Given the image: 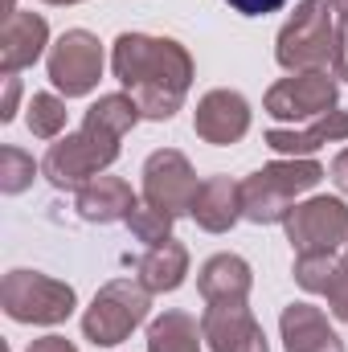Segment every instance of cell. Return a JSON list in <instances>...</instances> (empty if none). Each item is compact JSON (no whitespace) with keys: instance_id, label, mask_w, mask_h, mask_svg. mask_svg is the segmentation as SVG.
Masks as SVG:
<instances>
[{"instance_id":"obj_9","label":"cell","mask_w":348,"mask_h":352,"mask_svg":"<svg viewBox=\"0 0 348 352\" xmlns=\"http://www.w3.org/2000/svg\"><path fill=\"white\" fill-rule=\"evenodd\" d=\"M295 254H332L348 246V205L340 197H307L283 221Z\"/></svg>"},{"instance_id":"obj_4","label":"cell","mask_w":348,"mask_h":352,"mask_svg":"<svg viewBox=\"0 0 348 352\" xmlns=\"http://www.w3.org/2000/svg\"><path fill=\"white\" fill-rule=\"evenodd\" d=\"M324 176V164L312 156H283L274 164H262L242 180V217L254 226H283L299 205L295 197L312 192Z\"/></svg>"},{"instance_id":"obj_1","label":"cell","mask_w":348,"mask_h":352,"mask_svg":"<svg viewBox=\"0 0 348 352\" xmlns=\"http://www.w3.org/2000/svg\"><path fill=\"white\" fill-rule=\"evenodd\" d=\"M140 102L127 94V90H115V94H98L83 115V127L74 135H58L50 144V152L41 156V176L54 184V188H83L94 176H102L115 160H119V148H123V135L140 123Z\"/></svg>"},{"instance_id":"obj_16","label":"cell","mask_w":348,"mask_h":352,"mask_svg":"<svg viewBox=\"0 0 348 352\" xmlns=\"http://www.w3.org/2000/svg\"><path fill=\"white\" fill-rule=\"evenodd\" d=\"M135 192L123 176H94L90 184L78 188L74 197V209L78 217L90 221V226H115V221H127L135 213Z\"/></svg>"},{"instance_id":"obj_23","label":"cell","mask_w":348,"mask_h":352,"mask_svg":"<svg viewBox=\"0 0 348 352\" xmlns=\"http://www.w3.org/2000/svg\"><path fill=\"white\" fill-rule=\"evenodd\" d=\"M173 226H176V217H168L164 209H156V205H135V213L127 217V230H131V238L135 242H144L148 250L152 246H160V242H168L173 238Z\"/></svg>"},{"instance_id":"obj_27","label":"cell","mask_w":348,"mask_h":352,"mask_svg":"<svg viewBox=\"0 0 348 352\" xmlns=\"http://www.w3.org/2000/svg\"><path fill=\"white\" fill-rule=\"evenodd\" d=\"M226 4L242 16H266V12H279L287 0H226Z\"/></svg>"},{"instance_id":"obj_3","label":"cell","mask_w":348,"mask_h":352,"mask_svg":"<svg viewBox=\"0 0 348 352\" xmlns=\"http://www.w3.org/2000/svg\"><path fill=\"white\" fill-rule=\"evenodd\" d=\"M274 62L291 74L324 70L340 78V29L332 0H299L274 37Z\"/></svg>"},{"instance_id":"obj_29","label":"cell","mask_w":348,"mask_h":352,"mask_svg":"<svg viewBox=\"0 0 348 352\" xmlns=\"http://www.w3.org/2000/svg\"><path fill=\"white\" fill-rule=\"evenodd\" d=\"M328 173H332V184H336V188L348 197V148H340V152H336V160H332V168H328Z\"/></svg>"},{"instance_id":"obj_20","label":"cell","mask_w":348,"mask_h":352,"mask_svg":"<svg viewBox=\"0 0 348 352\" xmlns=\"http://www.w3.org/2000/svg\"><path fill=\"white\" fill-rule=\"evenodd\" d=\"M201 344H205L201 324L180 307L160 311L148 324V352H201Z\"/></svg>"},{"instance_id":"obj_15","label":"cell","mask_w":348,"mask_h":352,"mask_svg":"<svg viewBox=\"0 0 348 352\" xmlns=\"http://www.w3.org/2000/svg\"><path fill=\"white\" fill-rule=\"evenodd\" d=\"M188 217L205 234H230L242 221V180H234V176H205Z\"/></svg>"},{"instance_id":"obj_19","label":"cell","mask_w":348,"mask_h":352,"mask_svg":"<svg viewBox=\"0 0 348 352\" xmlns=\"http://www.w3.org/2000/svg\"><path fill=\"white\" fill-rule=\"evenodd\" d=\"M135 278L152 291V295H164V291H176L184 278H188V250H184V242H160V246H152L140 263H135Z\"/></svg>"},{"instance_id":"obj_18","label":"cell","mask_w":348,"mask_h":352,"mask_svg":"<svg viewBox=\"0 0 348 352\" xmlns=\"http://www.w3.org/2000/svg\"><path fill=\"white\" fill-rule=\"evenodd\" d=\"M266 148L279 152V156H312L320 152L324 144H345L348 140V111H332V115H320L312 119L307 127H270L266 135Z\"/></svg>"},{"instance_id":"obj_6","label":"cell","mask_w":348,"mask_h":352,"mask_svg":"<svg viewBox=\"0 0 348 352\" xmlns=\"http://www.w3.org/2000/svg\"><path fill=\"white\" fill-rule=\"evenodd\" d=\"M152 311V291L140 278H111L94 291L90 307L83 311V336L94 349L123 344Z\"/></svg>"},{"instance_id":"obj_32","label":"cell","mask_w":348,"mask_h":352,"mask_svg":"<svg viewBox=\"0 0 348 352\" xmlns=\"http://www.w3.org/2000/svg\"><path fill=\"white\" fill-rule=\"evenodd\" d=\"M345 250H348V246H345Z\"/></svg>"},{"instance_id":"obj_12","label":"cell","mask_w":348,"mask_h":352,"mask_svg":"<svg viewBox=\"0 0 348 352\" xmlns=\"http://www.w3.org/2000/svg\"><path fill=\"white\" fill-rule=\"evenodd\" d=\"M201 332L209 352H270L266 332L246 303H209L201 316Z\"/></svg>"},{"instance_id":"obj_30","label":"cell","mask_w":348,"mask_h":352,"mask_svg":"<svg viewBox=\"0 0 348 352\" xmlns=\"http://www.w3.org/2000/svg\"><path fill=\"white\" fill-rule=\"evenodd\" d=\"M332 8H336V25H340V33H348V0H332Z\"/></svg>"},{"instance_id":"obj_17","label":"cell","mask_w":348,"mask_h":352,"mask_svg":"<svg viewBox=\"0 0 348 352\" xmlns=\"http://www.w3.org/2000/svg\"><path fill=\"white\" fill-rule=\"evenodd\" d=\"M197 291L205 303H246L254 291V270L242 254H213L197 270Z\"/></svg>"},{"instance_id":"obj_14","label":"cell","mask_w":348,"mask_h":352,"mask_svg":"<svg viewBox=\"0 0 348 352\" xmlns=\"http://www.w3.org/2000/svg\"><path fill=\"white\" fill-rule=\"evenodd\" d=\"M279 336H283V352H345V340L328 324V316L316 303H303V299L283 307Z\"/></svg>"},{"instance_id":"obj_26","label":"cell","mask_w":348,"mask_h":352,"mask_svg":"<svg viewBox=\"0 0 348 352\" xmlns=\"http://www.w3.org/2000/svg\"><path fill=\"white\" fill-rule=\"evenodd\" d=\"M17 102H21V78H17V74H4V94H0V123H12V119H17Z\"/></svg>"},{"instance_id":"obj_8","label":"cell","mask_w":348,"mask_h":352,"mask_svg":"<svg viewBox=\"0 0 348 352\" xmlns=\"http://www.w3.org/2000/svg\"><path fill=\"white\" fill-rule=\"evenodd\" d=\"M102 66H107V58H102V45H98V37L90 29H66L45 54L50 82L66 98L90 94L102 78Z\"/></svg>"},{"instance_id":"obj_5","label":"cell","mask_w":348,"mask_h":352,"mask_svg":"<svg viewBox=\"0 0 348 352\" xmlns=\"http://www.w3.org/2000/svg\"><path fill=\"white\" fill-rule=\"evenodd\" d=\"M0 307L12 324H37V328H54L66 324L78 307V295L70 283L41 274V270H8L0 283Z\"/></svg>"},{"instance_id":"obj_7","label":"cell","mask_w":348,"mask_h":352,"mask_svg":"<svg viewBox=\"0 0 348 352\" xmlns=\"http://www.w3.org/2000/svg\"><path fill=\"white\" fill-rule=\"evenodd\" d=\"M340 102V82L324 70H299L291 78H279L274 87L266 90L262 98V111L274 119V123H307V119H320V115H332Z\"/></svg>"},{"instance_id":"obj_24","label":"cell","mask_w":348,"mask_h":352,"mask_svg":"<svg viewBox=\"0 0 348 352\" xmlns=\"http://www.w3.org/2000/svg\"><path fill=\"white\" fill-rule=\"evenodd\" d=\"M37 173H41V164H33L29 152H21V148H12V144L0 148V192H4V197L25 192Z\"/></svg>"},{"instance_id":"obj_10","label":"cell","mask_w":348,"mask_h":352,"mask_svg":"<svg viewBox=\"0 0 348 352\" xmlns=\"http://www.w3.org/2000/svg\"><path fill=\"white\" fill-rule=\"evenodd\" d=\"M144 201L164 209L168 217H188L193 213V201H197V188L201 180L193 173L188 156L176 152V148H160L144 160Z\"/></svg>"},{"instance_id":"obj_11","label":"cell","mask_w":348,"mask_h":352,"mask_svg":"<svg viewBox=\"0 0 348 352\" xmlns=\"http://www.w3.org/2000/svg\"><path fill=\"white\" fill-rule=\"evenodd\" d=\"M250 119H254V111H250L242 90L217 87L209 94H201V102L193 111V131L213 148H230L250 131Z\"/></svg>"},{"instance_id":"obj_31","label":"cell","mask_w":348,"mask_h":352,"mask_svg":"<svg viewBox=\"0 0 348 352\" xmlns=\"http://www.w3.org/2000/svg\"><path fill=\"white\" fill-rule=\"evenodd\" d=\"M41 4H54V8H70V4H83V0H41Z\"/></svg>"},{"instance_id":"obj_28","label":"cell","mask_w":348,"mask_h":352,"mask_svg":"<svg viewBox=\"0 0 348 352\" xmlns=\"http://www.w3.org/2000/svg\"><path fill=\"white\" fill-rule=\"evenodd\" d=\"M25 352H78V344L66 340V336H41V340H33Z\"/></svg>"},{"instance_id":"obj_22","label":"cell","mask_w":348,"mask_h":352,"mask_svg":"<svg viewBox=\"0 0 348 352\" xmlns=\"http://www.w3.org/2000/svg\"><path fill=\"white\" fill-rule=\"evenodd\" d=\"M345 258L332 250V254H295V283L307 291V295H328V287L336 283Z\"/></svg>"},{"instance_id":"obj_25","label":"cell","mask_w":348,"mask_h":352,"mask_svg":"<svg viewBox=\"0 0 348 352\" xmlns=\"http://www.w3.org/2000/svg\"><path fill=\"white\" fill-rule=\"evenodd\" d=\"M328 311H332L340 324H348V258H345V266H340V274H336V283L328 287Z\"/></svg>"},{"instance_id":"obj_21","label":"cell","mask_w":348,"mask_h":352,"mask_svg":"<svg viewBox=\"0 0 348 352\" xmlns=\"http://www.w3.org/2000/svg\"><path fill=\"white\" fill-rule=\"evenodd\" d=\"M25 127H29V135H37V140H58V135L66 131V98H62V94H50V90H37V94L29 98Z\"/></svg>"},{"instance_id":"obj_13","label":"cell","mask_w":348,"mask_h":352,"mask_svg":"<svg viewBox=\"0 0 348 352\" xmlns=\"http://www.w3.org/2000/svg\"><path fill=\"white\" fill-rule=\"evenodd\" d=\"M41 54H50V25L41 12L12 8L0 33V74H21L29 70Z\"/></svg>"},{"instance_id":"obj_2","label":"cell","mask_w":348,"mask_h":352,"mask_svg":"<svg viewBox=\"0 0 348 352\" xmlns=\"http://www.w3.org/2000/svg\"><path fill=\"white\" fill-rule=\"evenodd\" d=\"M111 70L152 123H168L193 87V54L176 37L119 33L111 45Z\"/></svg>"}]
</instances>
